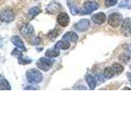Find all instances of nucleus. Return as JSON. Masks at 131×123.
I'll use <instances>...</instances> for the list:
<instances>
[{"instance_id":"nucleus-23","label":"nucleus","mask_w":131,"mask_h":123,"mask_svg":"<svg viewBox=\"0 0 131 123\" xmlns=\"http://www.w3.org/2000/svg\"><path fill=\"white\" fill-rule=\"evenodd\" d=\"M118 7L131 9V0H121V2L118 4Z\"/></svg>"},{"instance_id":"nucleus-17","label":"nucleus","mask_w":131,"mask_h":123,"mask_svg":"<svg viewBox=\"0 0 131 123\" xmlns=\"http://www.w3.org/2000/svg\"><path fill=\"white\" fill-rule=\"evenodd\" d=\"M70 46H71V44H70V43L68 42L67 40H61V41H58L57 43H56L54 48H57V49H63V50H65V49H68L70 48Z\"/></svg>"},{"instance_id":"nucleus-10","label":"nucleus","mask_w":131,"mask_h":123,"mask_svg":"<svg viewBox=\"0 0 131 123\" xmlns=\"http://www.w3.org/2000/svg\"><path fill=\"white\" fill-rule=\"evenodd\" d=\"M20 32L23 36H30L34 33V28L30 24H24L20 28Z\"/></svg>"},{"instance_id":"nucleus-27","label":"nucleus","mask_w":131,"mask_h":123,"mask_svg":"<svg viewBox=\"0 0 131 123\" xmlns=\"http://www.w3.org/2000/svg\"><path fill=\"white\" fill-rule=\"evenodd\" d=\"M31 63V60L30 59H25V58H20L18 59V63L19 64H23V65H26V64H30Z\"/></svg>"},{"instance_id":"nucleus-19","label":"nucleus","mask_w":131,"mask_h":123,"mask_svg":"<svg viewBox=\"0 0 131 123\" xmlns=\"http://www.w3.org/2000/svg\"><path fill=\"white\" fill-rule=\"evenodd\" d=\"M115 74H116V72L114 71L112 67H106L103 71V76L105 78H106V79H111V78L114 76Z\"/></svg>"},{"instance_id":"nucleus-26","label":"nucleus","mask_w":131,"mask_h":123,"mask_svg":"<svg viewBox=\"0 0 131 123\" xmlns=\"http://www.w3.org/2000/svg\"><path fill=\"white\" fill-rule=\"evenodd\" d=\"M117 3V0H105V6L106 7H113Z\"/></svg>"},{"instance_id":"nucleus-8","label":"nucleus","mask_w":131,"mask_h":123,"mask_svg":"<svg viewBox=\"0 0 131 123\" xmlns=\"http://www.w3.org/2000/svg\"><path fill=\"white\" fill-rule=\"evenodd\" d=\"M57 22L61 26H63V27L67 26L70 23V17L68 14L66 13V12H61V13H60L57 16Z\"/></svg>"},{"instance_id":"nucleus-7","label":"nucleus","mask_w":131,"mask_h":123,"mask_svg":"<svg viewBox=\"0 0 131 123\" xmlns=\"http://www.w3.org/2000/svg\"><path fill=\"white\" fill-rule=\"evenodd\" d=\"M89 25H90V22L88 19H82L79 22H77L74 25V29H75L76 31L83 32L88 30L89 27Z\"/></svg>"},{"instance_id":"nucleus-28","label":"nucleus","mask_w":131,"mask_h":123,"mask_svg":"<svg viewBox=\"0 0 131 123\" xmlns=\"http://www.w3.org/2000/svg\"><path fill=\"white\" fill-rule=\"evenodd\" d=\"M124 49L131 55V44H127L124 45Z\"/></svg>"},{"instance_id":"nucleus-25","label":"nucleus","mask_w":131,"mask_h":123,"mask_svg":"<svg viewBox=\"0 0 131 123\" xmlns=\"http://www.w3.org/2000/svg\"><path fill=\"white\" fill-rule=\"evenodd\" d=\"M59 34V31L57 30V29H54L53 30H51L48 33V37L50 39H54L56 37H57Z\"/></svg>"},{"instance_id":"nucleus-30","label":"nucleus","mask_w":131,"mask_h":123,"mask_svg":"<svg viewBox=\"0 0 131 123\" xmlns=\"http://www.w3.org/2000/svg\"><path fill=\"white\" fill-rule=\"evenodd\" d=\"M39 88H37L36 86H27L25 88V89H38Z\"/></svg>"},{"instance_id":"nucleus-1","label":"nucleus","mask_w":131,"mask_h":123,"mask_svg":"<svg viewBox=\"0 0 131 123\" xmlns=\"http://www.w3.org/2000/svg\"><path fill=\"white\" fill-rule=\"evenodd\" d=\"M26 76L28 82L31 84H39L43 80V75L39 70L30 69L26 73Z\"/></svg>"},{"instance_id":"nucleus-31","label":"nucleus","mask_w":131,"mask_h":123,"mask_svg":"<svg viewBox=\"0 0 131 123\" xmlns=\"http://www.w3.org/2000/svg\"><path fill=\"white\" fill-rule=\"evenodd\" d=\"M127 76H128L129 80V83L131 84V75H130V73H127Z\"/></svg>"},{"instance_id":"nucleus-2","label":"nucleus","mask_w":131,"mask_h":123,"mask_svg":"<svg viewBox=\"0 0 131 123\" xmlns=\"http://www.w3.org/2000/svg\"><path fill=\"white\" fill-rule=\"evenodd\" d=\"M53 64H54V60L52 59V57H41L36 63L37 67L43 71H48V70H50Z\"/></svg>"},{"instance_id":"nucleus-13","label":"nucleus","mask_w":131,"mask_h":123,"mask_svg":"<svg viewBox=\"0 0 131 123\" xmlns=\"http://www.w3.org/2000/svg\"><path fill=\"white\" fill-rule=\"evenodd\" d=\"M62 39L67 40V41H71V42H76L78 39V35L75 32L69 31V32L66 33V34L62 36Z\"/></svg>"},{"instance_id":"nucleus-29","label":"nucleus","mask_w":131,"mask_h":123,"mask_svg":"<svg viewBox=\"0 0 131 123\" xmlns=\"http://www.w3.org/2000/svg\"><path fill=\"white\" fill-rule=\"evenodd\" d=\"M40 40H41V39L39 38V37H36L35 39H34V40H33V42H32V44H39V43H40Z\"/></svg>"},{"instance_id":"nucleus-15","label":"nucleus","mask_w":131,"mask_h":123,"mask_svg":"<svg viewBox=\"0 0 131 123\" xmlns=\"http://www.w3.org/2000/svg\"><path fill=\"white\" fill-rule=\"evenodd\" d=\"M85 80H86V82H87V84L89 85L90 89H94L96 88V86H97V79L93 76H92V75L86 76Z\"/></svg>"},{"instance_id":"nucleus-22","label":"nucleus","mask_w":131,"mask_h":123,"mask_svg":"<svg viewBox=\"0 0 131 123\" xmlns=\"http://www.w3.org/2000/svg\"><path fill=\"white\" fill-rule=\"evenodd\" d=\"M112 67L114 70V71L116 72V74H118V75H120V74L122 73L123 71H124V67H123V66L121 63H113Z\"/></svg>"},{"instance_id":"nucleus-24","label":"nucleus","mask_w":131,"mask_h":123,"mask_svg":"<svg viewBox=\"0 0 131 123\" xmlns=\"http://www.w3.org/2000/svg\"><path fill=\"white\" fill-rule=\"evenodd\" d=\"M12 55L15 57H16V58H18V59H20L23 57V54L21 53V50H20L19 48H15L14 50L12 52Z\"/></svg>"},{"instance_id":"nucleus-5","label":"nucleus","mask_w":131,"mask_h":123,"mask_svg":"<svg viewBox=\"0 0 131 123\" xmlns=\"http://www.w3.org/2000/svg\"><path fill=\"white\" fill-rule=\"evenodd\" d=\"M121 31V34L125 37L131 36V19L130 18H125L123 20Z\"/></svg>"},{"instance_id":"nucleus-16","label":"nucleus","mask_w":131,"mask_h":123,"mask_svg":"<svg viewBox=\"0 0 131 123\" xmlns=\"http://www.w3.org/2000/svg\"><path fill=\"white\" fill-rule=\"evenodd\" d=\"M41 12V9L39 7H32L30 9V11L28 12V13H27V16H28V18L29 19H33V18H35V16L39 14Z\"/></svg>"},{"instance_id":"nucleus-12","label":"nucleus","mask_w":131,"mask_h":123,"mask_svg":"<svg viewBox=\"0 0 131 123\" xmlns=\"http://www.w3.org/2000/svg\"><path fill=\"white\" fill-rule=\"evenodd\" d=\"M11 40H12V43L13 44L16 48H19L20 50H21V51H26V47H25V44H24L23 41H22V39H20L19 36L15 35V36L12 37Z\"/></svg>"},{"instance_id":"nucleus-20","label":"nucleus","mask_w":131,"mask_h":123,"mask_svg":"<svg viewBox=\"0 0 131 123\" xmlns=\"http://www.w3.org/2000/svg\"><path fill=\"white\" fill-rule=\"evenodd\" d=\"M118 58H119V60H120L121 63L126 64V63H129V61L130 60V58H131V55L129 54V53L125 52V53H121V54L118 57Z\"/></svg>"},{"instance_id":"nucleus-9","label":"nucleus","mask_w":131,"mask_h":123,"mask_svg":"<svg viewBox=\"0 0 131 123\" xmlns=\"http://www.w3.org/2000/svg\"><path fill=\"white\" fill-rule=\"evenodd\" d=\"M61 9V6L56 2H51L46 7V12L48 14L57 13Z\"/></svg>"},{"instance_id":"nucleus-21","label":"nucleus","mask_w":131,"mask_h":123,"mask_svg":"<svg viewBox=\"0 0 131 123\" xmlns=\"http://www.w3.org/2000/svg\"><path fill=\"white\" fill-rule=\"evenodd\" d=\"M0 86H1V89H5V90L11 89L10 84L8 83V81L3 76L0 77Z\"/></svg>"},{"instance_id":"nucleus-6","label":"nucleus","mask_w":131,"mask_h":123,"mask_svg":"<svg viewBox=\"0 0 131 123\" xmlns=\"http://www.w3.org/2000/svg\"><path fill=\"white\" fill-rule=\"evenodd\" d=\"M15 19L14 12L10 9H3L1 12V20L3 22L9 23Z\"/></svg>"},{"instance_id":"nucleus-11","label":"nucleus","mask_w":131,"mask_h":123,"mask_svg":"<svg viewBox=\"0 0 131 123\" xmlns=\"http://www.w3.org/2000/svg\"><path fill=\"white\" fill-rule=\"evenodd\" d=\"M106 20V16L103 12H98V13H96L92 16V20L97 25H102L105 23Z\"/></svg>"},{"instance_id":"nucleus-18","label":"nucleus","mask_w":131,"mask_h":123,"mask_svg":"<svg viewBox=\"0 0 131 123\" xmlns=\"http://www.w3.org/2000/svg\"><path fill=\"white\" fill-rule=\"evenodd\" d=\"M45 55H46V57H56L60 55V51H59V49H57L56 48H50V49H48L46 51Z\"/></svg>"},{"instance_id":"nucleus-4","label":"nucleus","mask_w":131,"mask_h":123,"mask_svg":"<svg viewBox=\"0 0 131 123\" xmlns=\"http://www.w3.org/2000/svg\"><path fill=\"white\" fill-rule=\"evenodd\" d=\"M99 5L96 3V2H92V1H89L84 3V8H82L81 10V14L84 15V14H90L92 13L93 12L96 11Z\"/></svg>"},{"instance_id":"nucleus-14","label":"nucleus","mask_w":131,"mask_h":123,"mask_svg":"<svg viewBox=\"0 0 131 123\" xmlns=\"http://www.w3.org/2000/svg\"><path fill=\"white\" fill-rule=\"evenodd\" d=\"M72 0H68V6L70 7V11H71V13L73 15H77V14H81V10L82 8H80L79 7H77L74 3H72Z\"/></svg>"},{"instance_id":"nucleus-3","label":"nucleus","mask_w":131,"mask_h":123,"mask_svg":"<svg viewBox=\"0 0 131 123\" xmlns=\"http://www.w3.org/2000/svg\"><path fill=\"white\" fill-rule=\"evenodd\" d=\"M107 22L109 24V26L114 28H116L119 26H121V24L123 22V16L121 13L114 12V13L111 14L108 16Z\"/></svg>"}]
</instances>
